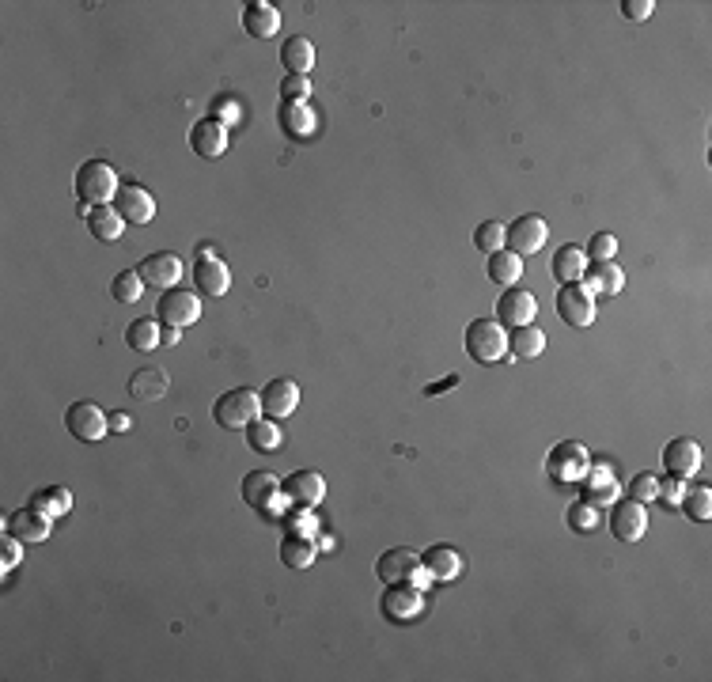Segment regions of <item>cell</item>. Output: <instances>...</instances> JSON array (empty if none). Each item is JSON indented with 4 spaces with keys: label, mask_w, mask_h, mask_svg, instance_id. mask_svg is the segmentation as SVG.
<instances>
[{
    "label": "cell",
    "mask_w": 712,
    "mask_h": 682,
    "mask_svg": "<svg viewBox=\"0 0 712 682\" xmlns=\"http://www.w3.org/2000/svg\"><path fill=\"white\" fill-rule=\"evenodd\" d=\"M213 417H216V425H220V429H228V432L250 429L258 417H266V413H262V395H258V391H250V387L224 391V395L213 402Z\"/></svg>",
    "instance_id": "cell-1"
},
{
    "label": "cell",
    "mask_w": 712,
    "mask_h": 682,
    "mask_svg": "<svg viewBox=\"0 0 712 682\" xmlns=\"http://www.w3.org/2000/svg\"><path fill=\"white\" fill-rule=\"evenodd\" d=\"M118 190H122V182H118L110 163L88 160L76 171V198H80V205H88V209L91 205H114Z\"/></svg>",
    "instance_id": "cell-2"
},
{
    "label": "cell",
    "mask_w": 712,
    "mask_h": 682,
    "mask_svg": "<svg viewBox=\"0 0 712 682\" xmlns=\"http://www.w3.org/2000/svg\"><path fill=\"white\" fill-rule=\"evenodd\" d=\"M466 357L478 364H500L508 357V330L500 319H474L466 326Z\"/></svg>",
    "instance_id": "cell-3"
},
{
    "label": "cell",
    "mask_w": 712,
    "mask_h": 682,
    "mask_svg": "<svg viewBox=\"0 0 712 682\" xmlns=\"http://www.w3.org/2000/svg\"><path fill=\"white\" fill-rule=\"evenodd\" d=\"M375 576L383 580V584H417L421 592L428 588V569L421 565V554L410 550V546H394L387 554L375 561Z\"/></svg>",
    "instance_id": "cell-4"
},
{
    "label": "cell",
    "mask_w": 712,
    "mask_h": 682,
    "mask_svg": "<svg viewBox=\"0 0 712 682\" xmlns=\"http://www.w3.org/2000/svg\"><path fill=\"white\" fill-rule=\"evenodd\" d=\"M588 467H591V455L580 440H561V444H553L550 455H546V470H550V478L557 485L584 482Z\"/></svg>",
    "instance_id": "cell-5"
},
{
    "label": "cell",
    "mask_w": 712,
    "mask_h": 682,
    "mask_svg": "<svg viewBox=\"0 0 712 682\" xmlns=\"http://www.w3.org/2000/svg\"><path fill=\"white\" fill-rule=\"evenodd\" d=\"M243 501H247L250 508H258L262 516H277L288 504V497L281 493L277 474H269V470H250L247 478H243Z\"/></svg>",
    "instance_id": "cell-6"
},
{
    "label": "cell",
    "mask_w": 712,
    "mask_h": 682,
    "mask_svg": "<svg viewBox=\"0 0 712 682\" xmlns=\"http://www.w3.org/2000/svg\"><path fill=\"white\" fill-rule=\"evenodd\" d=\"M546 239H550V224H546L538 213L519 216V220H512V224L504 228V247H508V251H516L519 258L538 254L542 247H546Z\"/></svg>",
    "instance_id": "cell-7"
},
{
    "label": "cell",
    "mask_w": 712,
    "mask_h": 682,
    "mask_svg": "<svg viewBox=\"0 0 712 682\" xmlns=\"http://www.w3.org/2000/svg\"><path fill=\"white\" fill-rule=\"evenodd\" d=\"M65 429L80 440V444H95V440H103L110 429V417L103 413V406H95L88 398H80V402H72L69 410H65Z\"/></svg>",
    "instance_id": "cell-8"
},
{
    "label": "cell",
    "mask_w": 712,
    "mask_h": 682,
    "mask_svg": "<svg viewBox=\"0 0 712 682\" xmlns=\"http://www.w3.org/2000/svg\"><path fill=\"white\" fill-rule=\"evenodd\" d=\"M160 323L163 326H194L197 319H201V300H197V292H190V288H167L160 300Z\"/></svg>",
    "instance_id": "cell-9"
},
{
    "label": "cell",
    "mask_w": 712,
    "mask_h": 682,
    "mask_svg": "<svg viewBox=\"0 0 712 682\" xmlns=\"http://www.w3.org/2000/svg\"><path fill=\"white\" fill-rule=\"evenodd\" d=\"M644 531H648V508L633 497L625 501H614V512H610V535L618 542H641Z\"/></svg>",
    "instance_id": "cell-10"
},
{
    "label": "cell",
    "mask_w": 712,
    "mask_h": 682,
    "mask_svg": "<svg viewBox=\"0 0 712 682\" xmlns=\"http://www.w3.org/2000/svg\"><path fill=\"white\" fill-rule=\"evenodd\" d=\"M194 281L205 296H224V292L232 288V270H228V262H220V258H216L213 247H197Z\"/></svg>",
    "instance_id": "cell-11"
},
{
    "label": "cell",
    "mask_w": 712,
    "mask_h": 682,
    "mask_svg": "<svg viewBox=\"0 0 712 682\" xmlns=\"http://www.w3.org/2000/svg\"><path fill=\"white\" fill-rule=\"evenodd\" d=\"M383 614L391 618V622H417L421 614H425V592L421 588H413V584H391L387 592H383Z\"/></svg>",
    "instance_id": "cell-12"
},
{
    "label": "cell",
    "mask_w": 712,
    "mask_h": 682,
    "mask_svg": "<svg viewBox=\"0 0 712 682\" xmlns=\"http://www.w3.org/2000/svg\"><path fill=\"white\" fill-rule=\"evenodd\" d=\"M701 463H705V455H701V444H697V440H690V436H678V440H671V444L663 448V467H667V474H671V478H682V482H690L697 470H701Z\"/></svg>",
    "instance_id": "cell-13"
},
{
    "label": "cell",
    "mask_w": 712,
    "mask_h": 682,
    "mask_svg": "<svg viewBox=\"0 0 712 682\" xmlns=\"http://www.w3.org/2000/svg\"><path fill=\"white\" fill-rule=\"evenodd\" d=\"M4 531L8 535H16L23 546H35V542H46L50 539V531H54V520L50 516H42L38 508H16L8 520H4Z\"/></svg>",
    "instance_id": "cell-14"
},
{
    "label": "cell",
    "mask_w": 712,
    "mask_h": 682,
    "mask_svg": "<svg viewBox=\"0 0 712 682\" xmlns=\"http://www.w3.org/2000/svg\"><path fill=\"white\" fill-rule=\"evenodd\" d=\"M281 493L296 508H315L326 497V478H322L319 470H296V474H288L285 482H281Z\"/></svg>",
    "instance_id": "cell-15"
},
{
    "label": "cell",
    "mask_w": 712,
    "mask_h": 682,
    "mask_svg": "<svg viewBox=\"0 0 712 682\" xmlns=\"http://www.w3.org/2000/svg\"><path fill=\"white\" fill-rule=\"evenodd\" d=\"M258 395H262V413L273 417V421H281V417L296 413V406H300V383H296V379H285V376L269 379Z\"/></svg>",
    "instance_id": "cell-16"
},
{
    "label": "cell",
    "mask_w": 712,
    "mask_h": 682,
    "mask_svg": "<svg viewBox=\"0 0 712 682\" xmlns=\"http://www.w3.org/2000/svg\"><path fill=\"white\" fill-rule=\"evenodd\" d=\"M557 315L569 326H591L595 323V296H588L580 285H561L557 288Z\"/></svg>",
    "instance_id": "cell-17"
},
{
    "label": "cell",
    "mask_w": 712,
    "mask_h": 682,
    "mask_svg": "<svg viewBox=\"0 0 712 682\" xmlns=\"http://www.w3.org/2000/svg\"><path fill=\"white\" fill-rule=\"evenodd\" d=\"M534 315H538V300H534V292H527V288L512 285L504 296L497 300V319L504 326H531Z\"/></svg>",
    "instance_id": "cell-18"
},
{
    "label": "cell",
    "mask_w": 712,
    "mask_h": 682,
    "mask_svg": "<svg viewBox=\"0 0 712 682\" xmlns=\"http://www.w3.org/2000/svg\"><path fill=\"white\" fill-rule=\"evenodd\" d=\"M137 270H141L144 285L167 292V288H178V281H182V258L171 251H156V254H148Z\"/></svg>",
    "instance_id": "cell-19"
},
{
    "label": "cell",
    "mask_w": 712,
    "mask_h": 682,
    "mask_svg": "<svg viewBox=\"0 0 712 682\" xmlns=\"http://www.w3.org/2000/svg\"><path fill=\"white\" fill-rule=\"evenodd\" d=\"M114 209L122 213L125 224H152V220H156V198H152L144 186H137V182L118 190Z\"/></svg>",
    "instance_id": "cell-20"
},
{
    "label": "cell",
    "mask_w": 712,
    "mask_h": 682,
    "mask_svg": "<svg viewBox=\"0 0 712 682\" xmlns=\"http://www.w3.org/2000/svg\"><path fill=\"white\" fill-rule=\"evenodd\" d=\"M228 126H220L216 118H201L194 129H190V148H194L201 160H220L228 152Z\"/></svg>",
    "instance_id": "cell-21"
},
{
    "label": "cell",
    "mask_w": 712,
    "mask_h": 682,
    "mask_svg": "<svg viewBox=\"0 0 712 682\" xmlns=\"http://www.w3.org/2000/svg\"><path fill=\"white\" fill-rule=\"evenodd\" d=\"M129 395L137 398V402H163V398L171 395V376H167V368L148 364L141 372H133V376H129Z\"/></svg>",
    "instance_id": "cell-22"
},
{
    "label": "cell",
    "mask_w": 712,
    "mask_h": 682,
    "mask_svg": "<svg viewBox=\"0 0 712 682\" xmlns=\"http://www.w3.org/2000/svg\"><path fill=\"white\" fill-rule=\"evenodd\" d=\"M243 31L250 38H277L281 31V12H277V4H269V0H250L247 8H243Z\"/></svg>",
    "instance_id": "cell-23"
},
{
    "label": "cell",
    "mask_w": 712,
    "mask_h": 682,
    "mask_svg": "<svg viewBox=\"0 0 712 682\" xmlns=\"http://www.w3.org/2000/svg\"><path fill=\"white\" fill-rule=\"evenodd\" d=\"M277 126H281V133L292 137V141H307V137H315L319 118H315L311 103H281V110H277Z\"/></svg>",
    "instance_id": "cell-24"
},
{
    "label": "cell",
    "mask_w": 712,
    "mask_h": 682,
    "mask_svg": "<svg viewBox=\"0 0 712 682\" xmlns=\"http://www.w3.org/2000/svg\"><path fill=\"white\" fill-rule=\"evenodd\" d=\"M84 213V224H88L91 239L99 243H118L125 232V220L114 205H91V209H80Z\"/></svg>",
    "instance_id": "cell-25"
},
{
    "label": "cell",
    "mask_w": 712,
    "mask_h": 682,
    "mask_svg": "<svg viewBox=\"0 0 712 682\" xmlns=\"http://www.w3.org/2000/svg\"><path fill=\"white\" fill-rule=\"evenodd\" d=\"M550 273H553V281H561V285H580L584 273H588V254H584V247L565 243L561 251L553 254Z\"/></svg>",
    "instance_id": "cell-26"
},
{
    "label": "cell",
    "mask_w": 712,
    "mask_h": 682,
    "mask_svg": "<svg viewBox=\"0 0 712 682\" xmlns=\"http://www.w3.org/2000/svg\"><path fill=\"white\" fill-rule=\"evenodd\" d=\"M584 501L591 504H614L618 501V493H622V485H618V478H614V470L606 467V463H591L588 474H584Z\"/></svg>",
    "instance_id": "cell-27"
},
{
    "label": "cell",
    "mask_w": 712,
    "mask_h": 682,
    "mask_svg": "<svg viewBox=\"0 0 712 682\" xmlns=\"http://www.w3.org/2000/svg\"><path fill=\"white\" fill-rule=\"evenodd\" d=\"M421 565L428 569L432 580H440V584H451V580H459L463 576V557L455 546H432L421 554Z\"/></svg>",
    "instance_id": "cell-28"
},
{
    "label": "cell",
    "mask_w": 712,
    "mask_h": 682,
    "mask_svg": "<svg viewBox=\"0 0 712 682\" xmlns=\"http://www.w3.org/2000/svg\"><path fill=\"white\" fill-rule=\"evenodd\" d=\"M584 292L588 296H618L625 288V273L618 262H595L588 273H584Z\"/></svg>",
    "instance_id": "cell-29"
},
{
    "label": "cell",
    "mask_w": 712,
    "mask_h": 682,
    "mask_svg": "<svg viewBox=\"0 0 712 682\" xmlns=\"http://www.w3.org/2000/svg\"><path fill=\"white\" fill-rule=\"evenodd\" d=\"M281 65L288 69V76H307V72L315 69V42L303 35L285 38V46H281Z\"/></svg>",
    "instance_id": "cell-30"
},
{
    "label": "cell",
    "mask_w": 712,
    "mask_h": 682,
    "mask_svg": "<svg viewBox=\"0 0 712 682\" xmlns=\"http://www.w3.org/2000/svg\"><path fill=\"white\" fill-rule=\"evenodd\" d=\"M485 273H489V281L493 285H504V288H512V285H519L523 281V258H519L516 251H493L489 254V266H485Z\"/></svg>",
    "instance_id": "cell-31"
},
{
    "label": "cell",
    "mask_w": 712,
    "mask_h": 682,
    "mask_svg": "<svg viewBox=\"0 0 712 682\" xmlns=\"http://www.w3.org/2000/svg\"><path fill=\"white\" fill-rule=\"evenodd\" d=\"M546 349V334H542V326H516L512 334H508V353L516 360H534L538 353Z\"/></svg>",
    "instance_id": "cell-32"
},
{
    "label": "cell",
    "mask_w": 712,
    "mask_h": 682,
    "mask_svg": "<svg viewBox=\"0 0 712 682\" xmlns=\"http://www.w3.org/2000/svg\"><path fill=\"white\" fill-rule=\"evenodd\" d=\"M31 508H38L50 520H61V516L72 512V493L65 485H46V489H38L35 497H31Z\"/></svg>",
    "instance_id": "cell-33"
},
{
    "label": "cell",
    "mask_w": 712,
    "mask_h": 682,
    "mask_svg": "<svg viewBox=\"0 0 712 682\" xmlns=\"http://www.w3.org/2000/svg\"><path fill=\"white\" fill-rule=\"evenodd\" d=\"M247 444L258 451V455H269V451H277L285 444V432H281V425H277L273 417H258L247 429Z\"/></svg>",
    "instance_id": "cell-34"
},
{
    "label": "cell",
    "mask_w": 712,
    "mask_h": 682,
    "mask_svg": "<svg viewBox=\"0 0 712 682\" xmlns=\"http://www.w3.org/2000/svg\"><path fill=\"white\" fill-rule=\"evenodd\" d=\"M315 557H319V546L311 539L285 535V542H281V561H285L288 569H307V565H315Z\"/></svg>",
    "instance_id": "cell-35"
},
{
    "label": "cell",
    "mask_w": 712,
    "mask_h": 682,
    "mask_svg": "<svg viewBox=\"0 0 712 682\" xmlns=\"http://www.w3.org/2000/svg\"><path fill=\"white\" fill-rule=\"evenodd\" d=\"M160 323L156 319H133V323L125 326V341H129V349H137V353H152L160 341Z\"/></svg>",
    "instance_id": "cell-36"
},
{
    "label": "cell",
    "mask_w": 712,
    "mask_h": 682,
    "mask_svg": "<svg viewBox=\"0 0 712 682\" xmlns=\"http://www.w3.org/2000/svg\"><path fill=\"white\" fill-rule=\"evenodd\" d=\"M565 520H569L572 531H580V535H591V531H599V523H603V508L580 497L576 504H569Z\"/></svg>",
    "instance_id": "cell-37"
},
{
    "label": "cell",
    "mask_w": 712,
    "mask_h": 682,
    "mask_svg": "<svg viewBox=\"0 0 712 682\" xmlns=\"http://www.w3.org/2000/svg\"><path fill=\"white\" fill-rule=\"evenodd\" d=\"M110 296L118 300V304H137L144 296V277H141V270H122V273H114V281H110Z\"/></svg>",
    "instance_id": "cell-38"
},
{
    "label": "cell",
    "mask_w": 712,
    "mask_h": 682,
    "mask_svg": "<svg viewBox=\"0 0 712 682\" xmlns=\"http://www.w3.org/2000/svg\"><path fill=\"white\" fill-rule=\"evenodd\" d=\"M682 508H686V516H690L694 523H709V516H712V489H709V485L686 489V497H682Z\"/></svg>",
    "instance_id": "cell-39"
},
{
    "label": "cell",
    "mask_w": 712,
    "mask_h": 682,
    "mask_svg": "<svg viewBox=\"0 0 712 682\" xmlns=\"http://www.w3.org/2000/svg\"><path fill=\"white\" fill-rule=\"evenodd\" d=\"M474 247L485 254L504 251V224H500V220H485V224H478V228H474Z\"/></svg>",
    "instance_id": "cell-40"
},
{
    "label": "cell",
    "mask_w": 712,
    "mask_h": 682,
    "mask_svg": "<svg viewBox=\"0 0 712 682\" xmlns=\"http://www.w3.org/2000/svg\"><path fill=\"white\" fill-rule=\"evenodd\" d=\"M629 497H633V501H641V504L656 501V497H659V478L652 474V470H641V474H633V482H629Z\"/></svg>",
    "instance_id": "cell-41"
},
{
    "label": "cell",
    "mask_w": 712,
    "mask_h": 682,
    "mask_svg": "<svg viewBox=\"0 0 712 682\" xmlns=\"http://www.w3.org/2000/svg\"><path fill=\"white\" fill-rule=\"evenodd\" d=\"M584 254H588V258H595V262H614V254H618V235L595 232V235H591V243L584 247Z\"/></svg>",
    "instance_id": "cell-42"
},
{
    "label": "cell",
    "mask_w": 712,
    "mask_h": 682,
    "mask_svg": "<svg viewBox=\"0 0 712 682\" xmlns=\"http://www.w3.org/2000/svg\"><path fill=\"white\" fill-rule=\"evenodd\" d=\"M281 99L285 103H307L311 99V76H285L281 80Z\"/></svg>",
    "instance_id": "cell-43"
},
{
    "label": "cell",
    "mask_w": 712,
    "mask_h": 682,
    "mask_svg": "<svg viewBox=\"0 0 712 682\" xmlns=\"http://www.w3.org/2000/svg\"><path fill=\"white\" fill-rule=\"evenodd\" d=\"M19 561H23V542H19L16 535H8V531H4V542H0V573L8 576Z\"/></svg>",
    "instance_id": "cell-44"
},
{
    "label": "cell",
    "mask_w": 712,
    "mask_h": 682,
    "mask_svg": "<svg viewBox=\"0 0 712 682\" xmlns=\"http://www.w3.org/2000/svg\"><path fill=\"white\" fill-rule=\"evenodd\" d=\"M239 114H243V110H239V103H235L232 95H216L213 114H209V118H216L220 126H235V122H239Z\"/></svg>",
    "instance_id": "cell-45"
},
{
    "label": "cell",
    "mask_w": 712,
    "mask_h": 682,
    "mask_svg": "<svg viewBox=\"0 0 712 682\" xmlns=\"http://www.w3.org/2000/svg\"><path fill=\"white\" fill-rule=\"evenodd\" d=\"M682 497H686V482L667 474V478L659 482V497H656V501H663L667 508H682Z\"/></svg>",
    "instance_id": "cell-46"
},
{
    "label": "cell",
    "mask_w": 712,
    "mask_h": 682,
    "mask_svg": "<svg viewBox=\"0 0 712 682\" xmlns=\"http://www.w3.org/2000/svg\"><path fill=\"white\" fill-rule=\"evenodd\" d=\"M652 12H656V0H622V16L633 19V23L652 19Z\"/></svg>",
    "instance_id": "cell-47"
},
{
    "label": "cell",
    "mask_w": 712,
    "mask_h": 682,
    "mask_svg": "<svg viewBox=\"0 0 712 682\" xmlns=\"http://www.w3.org/2000/svg\"><path fill=\"white\" fill-rule=\"evenodd\" d=\"M451 387H459V376H447V379H440V383H428L425 395L432 398V395H440V391H451Z\"/></svg>",
    "instance_id": "cell-48"
},
{
    "label": "cell",
    "mask_w": 712,
    "mask_h": 682,
    "mask_svg": "<svg viewBox=\"0 0 712 682\" xmlns=\"http://www.w3.org/2000/svg\"><path fill=\"white\" fill-rule=\"evenodd\" d=\"M110 429H114V432L133 429V417H129V413H110Z\"/></svg>",
    "instance_id": "cell-49"
},
{
    "label": "cell",
    "mask_w": 712,
    "mask_h": 682,
    "mask_svg": "<svg viewBox=\"0 0 712 682\" xmlns=\"http://www.w3.org/2000/svg\"><path fill=\"white\" fill-rule=\"evenodd\" d=\"M160 341L163 345H178V341H182V330H178V326H163Z\"/></svg>",
    "instance_id": "cell-50"
}]
</instances>
